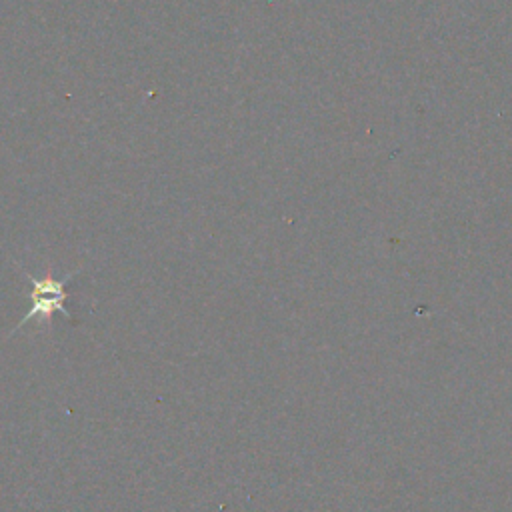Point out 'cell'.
Returning <instances> with one entry per match:
<instances>
[{"mask_svg": "<svg viewBox=\"0 0 512 512\" xmlns=\"http://www.w3.org/2000/svg\"><path fill=\"white\" fill-rule=\"evenodd\" d=\"M24 274L28 276V280H30V284H32V294H30L32 306H30V310L22 316V320H20L18 326H16V330L22 328V326H24L26 322H30L32 318H38V320H42V322H50L56 312H60V314H62L64 318H68V320L72 318V314L66 310L64 302H66V298H68V294H66V282H68L70 278H74L76 272L66 274V278H62V280L54 278L50 270H48L42 278H36V276H32L30 272H24Z\"/></svg>", "mask_w": 512, "mask_h": 512, "instance_id": "cell-1", "label": "cell"}]
</instances>
